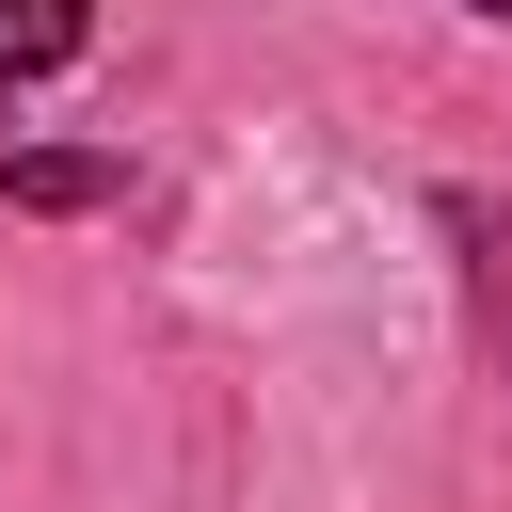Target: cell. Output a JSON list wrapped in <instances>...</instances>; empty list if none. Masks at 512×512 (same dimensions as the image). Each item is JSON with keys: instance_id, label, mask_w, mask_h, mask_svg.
<instances>
[{"instance_id": "cell-1", "label": "cell", "mask_w": 512, "mask_h": 512, "mask_svg": "<svg viewBox=\"0 0 512 512\" xmlns=\"http://www.w3.org/2000/svg\"><path fill=\"white\" fill-rule=\"evenodd\" d=\"M96 48V0H0V96H32L48 64Z\"/></svg>"}, {"instance_id": "cell-3", "label": "cell", "mask_w": 512, "mask_h": 512, "mask_svg": "<svg viewBox=\"0 0 512 512\" xmlns=\"http://www.w3.org/2000/svg\"><path fill=\"white\" fill-rule=\"evenodd\" d=\"M464 16H496V32H512V0H464Z\"/></svg>"}, {"instance_id": "cell-2", "label": "cell", "mask_w": 512, "mask_h": 512, "mask_svg": "<svg viewBox=\"0 0 512 512\" xmlns=\"http://www.w3.org/2000/svg\"><path fill=\"white\" fill-rule=\"evenodd\" d=\"M0 192H16V208H112V192H128V160H96V144H32Z\"/></svg>"}]
</instances>
